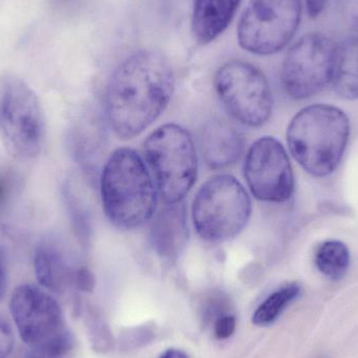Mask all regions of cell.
<instances>
[{
	"label": "cell",
	"instance_id": "cell-1",
	"mask_svg": "<svg viewBox=\"0 0 358 358\" xmlns=\"http://www.w3.org/2000/svg\"><path fill=\"white\" fill-rule=\"evenodd\" d=\"M173 90V71L162 52H134L109 80L105 101L109 125L120 138H134L159 119Z\"/></svg>",
	"mask_w": 358,
	"mask_h": 358
},
{
	"label": "cell",
	"instance_id": "cell-2",
	"mask_svg": "<svg viewBox=\"0 0 358 358\" xmlns=\"http://www.w3.org/2000/svg\"><path fill=\"white\" fill-rule=\"evenodd\" d=\"M157 185L142 157L129 148L117 149L101 176L103 210L115 227L134 229L155 215Z\"/></svg>",
	"mask_w": 358,
	"mask_h": 358
},
{
	"label": "cell",
	"instance_id": "cell-3",
	"mask_svg": "<svg viewBox=\"0 0 358 358\" xmlns=\"http://www.w3.org/2000/svg\"><path fill=\"white\" fill-rule=\"evenodd\" d=\"M349 136L350 123L344 111L331 105H311L290 122L287 143L304 170L324 178L340 165Z\"/></svg>",
	"mask_w": 358,
	"mask_h": 358
},
{
	"label": "cell",
	"instance_id": "cell-4",
	"mask_svg": "<svg viewBox=\"0 0 358 358\" xmlns=\"http://www.w3.org/2000/svg\"><path fill=\"white\" fill-rule=\"evenodd\" d=\"M10 310L19 336L31 350L63 358L73 347L56 299L34 284H22L10 296Z\"/></svg>",
	"mask_w": 358,
	"mask_h": 358
},
{
	"label": "cell",
	"instance_id": "cell-5",
	"mask_svg": "<svg viewBox=\"0 0 358 358\" xmlns=\"http://www.w3.org/2000/svg\"><path fill=\"white\" fill-rule=\"evenodd\" d=\"M252 215V201L243 185L222 174L208 179L198 189L192 219L199 237L210 243H222L239 235Z\"/></svg>",
	"mask_w": 358,
	"mask_h": 358
},
{
	"label": "cell",
	"instance_id": "cell-6",
	"mask_svg": "<svg viewBox=\"0 0 358 358\" xmlns=\"http://www.w3.org/2000/svg\"><path fill=\"white\" fill-rule=\"evenodd\" d=\"M144 155L157 191L168 204L182 201L197 178L198 159L191 134L166 124L145 141Z\"/></svg>",
	"mask_w": 358,
	"mask_h": 358
},
{
	"label": "cell",
	"instance_id": "cell-7",
	"mask_svg": "<svg viewBox=\"0 0 358 358\" xmlns=\"http://www.w3.org/2000/svg\"><path fill=\"white\" fill-rule=\"evenodd\" d=\"M214 86L227 113L248 127L264 125L273 113L271 86L264 73L250 63L231 60L219 67Z\"/></svg>",
	"mask_w": 358,
	"mask_h": 358
},
{
	"label": "cell",
	"instance_id": "cell-8",
	"mask_svg": "<svg viewBox=\"0 0 358 358\" xmlns=\"http://www.w3.org/2000/svg\"><path fill=\"white\" fill-rule=\"evenodd\" d=\"M338 46L331 37L313 31L301 37L286 52L281 81L290 98L304 100L315 96L334 79Z\"/></svg>",
	"mask_w": 358,
	"mask_h": 358
},
{
	"label": "cell",
	"instance_id": "cell-9",
	"mask_svg": "<svg viewBox=\"0 0 358 358\" xmlns=\"http://www.w3.org/2000/svg\"><path fill=\"white\" fill-rule=\"evenodd\" d=\"M301 17V0H250L238 24V42L252 54H275L292 41Z\"/></svg>",
	"mask_w": 358,
	"mask_h": 358
},
{
	"label": "cell",
	"instance_id": "cell-10",
	"mask_svg": "<svg viewBox=\"0 0 358 358\" xmlns=\"http://www.w3.org/2000/svg\"><path fill=\"white\" fill-rule=\"evenodd\" d=\"M0 129L13 152L25 159L39 155L45 138V122L39 99L22 80L4 86L0 99Z\"/></svg>",
	"mask_w": 358,
	"mask_h": 358
},
{
	"label": "cell",
	"instance_id": "cell-11",
	"mask_svg": "<svg viewBox=\"0 0 358 358\" xmlns=\"http://www.w3.org/2000/svg\"><path fill=\"white\" fill-rule=\"evenodd\" d=\"M244 176L252 195L265 202L287 201L294 193L292 164L283 145L271 136L259 138L248 150Z\"/></svg>",
	"mask_w": 358,
	"mask_h": 358
},
{
	"label": "cell",
	"instance_id": "cell-12",
	"mask_svg": "<svg viewBox=\"0 0 358 358\" xmlns=\"http://www.w3.org/2000/svg\"><path fill=\"white\" fill-rule=\"evenodd\" d=\"M200 148L210 169H224L239 161L244 150L243 136L229 122L213 120L202 130Z\"/></svg>",
	"mask_w": 358,
	"mask_h": 358
},
{
	"label": "cell",
	"instance_id": "cell-13",
	"mask_svg": "<svg viewBox=\"0 0 358 358\" xmlns=\"http://www.w3.org/2000/svg\"><path fill=\"white\" fill-rule=\"evenodd\" d=\"M189 238L185 206L168 204L153 221L150 240L153 250L163 258L173 260L180 256Z\"/></svg>",
	"mask_w": 358,
	"mask_h": 358
},
{
	"label": "cell",
	"instance_id": "cell-14",
	"mask_svg": "<svg viewBox=\"0 0 358 358\" xmlns=\"http://www.w3.org/2000/svg\"><path fill=\"white\" fill-rule=\"evenodd\" d=\"M242 0H195L192 35L196 43L206 45L229 27Z\"/></svg>",
	"mask_w": 358,
	"mask_h": 358
},
{
	"label": "cell",
	"instance_id": "cell-15",
	"mask_svg": "<svg viewBox=\"0 0 358 358\" xmlns=\"http://www.w3.org/2000/svg\"><path fill=\"white\" fill-rule=\"evenodd\" d=\"M36 278L44 289L62 294L73 285L76 271L69 266L66 258L54 244L42 243L34 254Z\"/></svg>",
	"mask_w": 358,
	"mask_h": 358
},
{
	"label": "cell",
	"instance_id": "cell-16",
	"mask_svg": "<svg viewBox=\"0 0 358 358\" xmlns=\"http://www.w3.org/2000/svg\"><path fill=\"white\" fill-rule=\"evenodd\" d=\"M332 83L336 94L342 98H358V36L345 40L338 48Z\"/></svg>",
	"mask_w": 358,
	"mask_h": 358
},
{
	"label": "cell",
	"instance_id": "cell-17",
	"mask_svg": "<svg viewBox=\"0 0 358 358\" xmlns=\"http://www.w3.org/2000/svg\"><path fill=\"white\" fill-rule=\"evenodd\" d=\"M315 264L328 279L338 281L348 271L350 252L346 244L338 240H330L320 246L315 255Z\"/></svg>",
	"mask_w": 358,
	"mask_h": 358
},
{
	"label": "cell",
	"instance_id": "cell-18",
	"mask_svg": "<svg viewBox=\"0 0 358 358\" xmlns=\"http://www.w3.org/2000/svg\"><path fill=\"white\" fill-rule=\"evenodd\" d=\"M299 284L290 283L267 296L252 315V323L257 326H268L277 321L283 311L300 296Z\"/></svg>",
	"mask_w": 358,
	"mask_h": 358
},
{
	"label": "cell",
	"instance_id": "cell-19",
	"mask_svg": "<svg viewBox=\"0 0 358 358\" xmlns=\"http://www.w3.org/2000/svg\"><path fill=\"white\" fill-rule=\"evenodd\" d=\"M14 332L8 322L0 317V358L8 357L14 349Z\"/></svg>",
	"mask_w": 358,
	"mask_h": 358
},
{
	"label": "cell",
	"instance_id": "cell-20",
	"mask_svg": "<svg viewBox=\"0 0 358 358\" xmlns=\"http://www.w3.org/2000/svg\"><path fill=\"white\" fill-rule=\"evenodd\" d=\"M236 317L234 315H222L218 317L214 326L215 336L219 340H227L233 336L236 330Z\"/></svg>",
	"mask_w": 358,
	"mask_h": 358
},
{
	"label": "cell",
	"instance_id": "cell-21",
	"mask_svg": "<svg viewBox=\"0 0 358 358\" xmlns=\"http://www.w3.org/2000/svg\"><path fill=\"white\" fill-rule=\"evenodd\" d=\"M15 189V178L10 171H0V210L8 202Z\"/></svg>",
	"mask_w": 358,
	"mask_h": 358
},
{
	"label": "cell",
	"instance_id": "cell-22",
	"mask_svg": "<svg viewBox=\"0 0 358 358\" xmlns=\"http://www.w3.org/2000/svg\"><path fill=\"white\" fill-rule=\"evenodd\" d=\"M73 285L84 292H90L96 285V279L87 267H80L76 271Z\"/></svg>",
	"mask_w": 358,
	"mask_h": 358
},
{
	"label": "cell",
	"instance_id": "cell-23",
	"mask_svg": "<svg viewBox=\"0 0 358 358\" xmlns=\"http://www.w3.org/2000/svg\"><path fill=\"white\" fill-rule=\"evenodd\" d=\"M342 12L346 24L358 31V0H342Z\"/></svg>",
	"mask_w": 358,
	"mask_h": 358
},
{
	"label": "cell",
	"instance_id": "cell-24",
	"mask_svg": "<svg viewBox=\"0 0 358 358\" xmlns=\"http://www.w3.org/2000/svg\"><path fill=\"white\" fill-rule=\"evenodd\" d=\"M307 12L311 18H317L325 10L328 0H305Z\"/></svg>",
	"mask_w": 358,
	"mask_h": 358
},
{
	"label": "cell",
	"instance_id": "cell-25",
	"mask_svg": "<svg viewBox=\"0 0 358 358\" xmlns=\"http://www.w3.org/2000/svg\"><path fill=\"white\" fill-rule=\"evenodd\" d=\"M6 285H8V275H6V262L0 252V301L6 294Z\"/></svg>",
	"mask_w": 358,
	"mask_h": 358
},
{
	"label": "cell",
	"instance_id": "cell-26",
	"mask_svg": "<svg viewBox=\"0 0 358 358\" xmlns=\"http://www.w3.org/2000/svg\"><path fill=\"white\" fill-rule=\"evenodd\" d=\"M159 358H189V357H187V353L183 352L182 350H179V349H169Z\"/></svg>",
	"mask_w": 358,
	"mask_h": 358
},
{
	"label": "cell",
	"instance_id": "cell-27",
	"mask_svg": "<svg viewBox=\"0 0 358 358\" xmlns=\"http://www.w3.org/2000/svg\"><path fill=\"white\" fill-rule=\"evenodd\" d=\"M25 358H59L50 357V355H45V353L39 352V351L31 350L25 355Z\"/></svg>",
	"mask_w": 358,
	"mask_h": 358
}]
</instances>
